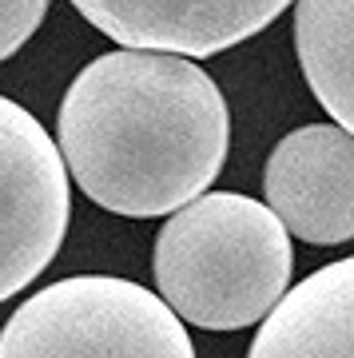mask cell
Wrapping results in <instances>:
<instances>
[{"instance_id":"1","label":"cell","mask_w":354,"mask_h":358,"mask_svg":"<svg viewBox=\"0 0 354 358\" xmlns=\"http://www.w3.org/2000/svg\"><path fill=\"white\" fill-rule=\"evenodd\" d=\"M52 143L96 207L155 219L215 183L231 148V112L195 60L120 48L68 84Z\"/></svg>"},{"instance_id":"2","label":"cell","mask_w":354,"mask_h":358,"mask_svg":"<svg viewBox=\"0 0 354 358\" xmlns=\"http://www.w3.org/2000/svg\"><path fill=\"white\" fill-rule=\"evenodd\" d=\"M155 287L179 322L243 331L291 287L295 247L267 203L243 192L195 195L155 235Z\"/></svg>"},{"instance_id":"3","label":"cell","mask_w":354,"mask_h":358,"mask_svg":"<svg viewBox=\"0 0 354 358\" xmlns=\"http://www.w3.org/2000/svg\"><path fill=\"white\" fill-rule=\"evenodd\" d=\"M0 358H195V346L155 291L115 275H72L13 310Z\"/></svg>"},{"instance_id":"4","label":"cell","mask_w":354,"mask_h":358,"mask_svg":"<svg viewBox=\"0 0 354 358\" xmlns=\"http://www.w3.org/2000/svg\"><path fill=\"white\" fill-rule=\"evenodd\" d=\"M72 219L68 171L40 120L0 96V303L36 282Z\"/></svg>"},{"instance_id":"5","label":"cell","mask_w":354,"mask_h":358,"mask_svg":"<svg viewBox=\"0 0 354 358\" xmlns=\"http://www.w3.org/2000/svg\"><path fill=\"white\" fill-rule=\"evenodd\" d=\"M267 211L287 235L315 247L354 239V136L339 124H306L275 143L263 171Z\"/></svg>"},{"instance_id":"6","label":"cell","mask_w":354,"mask_h":358,"mask_svg":"<svg viewBox=\"0 0 354 358\" xmlns=\"http://www.w3.org/2000/svg\"><path fill=\"white\" fill-rule=\"evenodd\" d=\"M72 8L124 48L203 60L259 36L291 0H72Z\"/></svg>"},{"instance_id":"7","label":"cell","mask_w":354,"mask_h":358,"mask_svg":"<svg viewBox=\"0 0 354 358\" xmlns=\"http://www.w3.org/2000/svg\"><path fill=\"white\" fill-rule=\"evenodd\" d=\"M354 259H334L299 287H287L263 319L247 358H351Z\"/></svg>"},{"instance_id":"8","label":"cell","mask_w":354,"mask_h":358,"mask_svg":"<svg viewBox=\"0 0 354 358\" xmlns=\"http://www.w3.org/2000/svg\"><path fill=\"white\" fill-rule=\"evenodd\" d=\"M351 4L354 0H299L295 4V52L315 100L330 124L354 120V60H351Z\"/></svg>"},{"instance_id":"9","label":"cell","mask_w":354,"mask_h":358,"mask_svg":"<svg viewBox=\"0 0 354 358\" xmlns=\"http://www.w3.org/2000/svg\"><path fill=\"white\" fill-rule=\"evenodd\" d=\"M52 0H0V64L16 56L44 24Z\"/></svg>"}]
</instances>
